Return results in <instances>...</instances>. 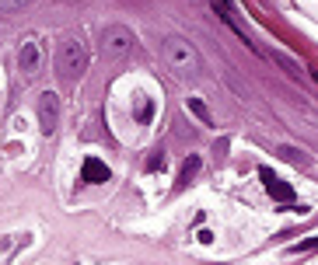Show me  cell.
<instances>
[{
    "instance_id": "cell-1",
    "label": "cell",
    "mask_w": 318,
    "mask_h": 265,
    "mask_svg": "<svg viewBox=\"0 0 318 265\" xmlns=\"http://www.w3.org/2000/svg\"><path fill=\"white\" fill-rule=\"evenodd\" d=\"M84 70H88V49H84V38H80V35H67L60 42V49H56V77H60L67 87H74Z\"/></svg>"
},
{
    "instance_id": "cell-2",
    "label": "cell",
    "mask_w": 318,
    "mask_h": 265,
    "mask_svg": "<svg viewBox=\"0 0 318 265\" xmlns=\"http://www.w3.org/2000/svg\"><path fill=\"white\" fill-rule=\"evenodd\" d=\"M161 59H164V67H168L172 74H179V77H196L199 67H203L196 46L185 42V38H179V35H172V38L161 42Z\"/></svg>"
},
{
    "instance_id": "cell-3",
    "label": "cell",
    "mask_w": 318,
    "mask_h": 265,
    "mask_svg": "<svg viewBox=\"0 0 318 265\" xmlns=\"http://www.w3.org/2000/svg\"><path fill=\"white\" fill-rule=\"evenodd\" d=\"M130 49H133V32L126 25H105L101 28V56L105 59L119 63L130 56Z\"/></svg>"
},
{
    "instance_id": "cell-4",
    "label": "cell",
    "mask_w": 318,
    "mask_h": 265,
    "mask_svg": "<svg viewBox=\"0 0 318 265\" xmlns=\"http://www.w3.org/2000/svg\"><path fill=\"white\" fill-rule=\"evenodd\" d=\"M35 112H39V129H42V136H53V132H56V126H60V98L53 95V91H42Z\"/></svg>"
},
{
    "instance_id": "cell-5",
    "label": "cell",
    "mask_w": 318,
    "mask_h": 265,
    "mask_svg": "<svg viewBox=\"0 0 318 265\" xmlns=\"http://www.w3.org/2000/svg\"><path fill=\"white\" fill-rule=\"evenodd\" d=\"M18 70L25 80H35L42 70V46L35 38H28V42H21V53H18Z\"/></svg>"
},
{
    "instance_id": "cell-6",
    "label": "cell",
    "mask_w": 318,
    "mask_h": 265,
    "mask_svg": "<svg viewBox=\"0 0 318 265\" xmlns=\"http://www.w3.org/2000/svg\"><path fill=\"white\" fill-rule=\"evenodd\" d=\"M259 178H262V185H266V192L277 199V203H283V206H290L294 199H298V192H294V185L290 182H280L277 174L269 168H259Z\"/></svg>"
},
{
    "instance_id": "cell-7",
    "label": "cell",
    "mask_w": 318,
    "mask_h": 265,
    "mask_svg": "<svg viewBox=\"0 0 318 265\" xmlns=\"http://www.w3.org/2000/svg\"><path fill=\"white\" fill-rule=\"evenodd\" d=\"M80 182H88V185H101V182H109V168H105V161L88 157V161L80 164Z\"/></svg>"
},
{
    "instance_id": "cell-8",
    "label": "cell",
    "mask_w": 318,
    "mask_h": 265,
    "mask_svg": "<svg viewBox=\"0 0 318 265\" xmlns=\"http://www.w3.org/2000/svg\"><path fill=\"white\" fill-rule=\"evenodd\" d=\"M196 171H199V157L193 153V157H189V161L182 164V171H179V182H175V185H179V189H185V185L193 182V174H196Z\"/></svg>"
},
{
    "instance_id": "cell-9",
    "label": "cell",
    "mask_w": 318,
    "mask_h": 265,
    "mask_svg": "<svg viewBox=\"0 0 318 265\" xmlns=\"http://www.w3.org/2000/svg\"><path fill=\"white\" fill-rule=\"evenodd\" d=\"M185 105H189V112L196 115V119H199V122H203V126H214V115H210V108H206V105H203L199 98H189Z\"/></svg>"
},
{
    "instance_id": "cell-10",
    "label": "cell",
    "mask_w": 318,
    "mask_h": 265,
    "mask_svg": "<svg viewBox=\"0 0 318 265\" xmlns=\"http://www.w3.org/2000/svg\"><path fill=\"white\" fill-rule=\"evenodd\" d=\"M280 157H283V161H290V164H308L304 150H298V147H280Z\"/></svg>"
},
{
    "instance_id": "cell-11",
    "label": "cell",
    "mask_w": 318,
    "mask_h": 265,
    "mask_svg": "<svg viewBox=\"0 0 318 265\" xmlns=\"http://www.w3.org/2000/svg\"><path fill=\"white\" fill-rule=\"evenodd\" d=\"M151 115H154L151 98H140V101H137V119H140V122H151Z\"/></svg>"
},
{
    "instance_id": "cell-12",
    "label": "cell",
    "mask_w": 318,
    "mask_h": 265,
    "mask_svg": "<svg viewBox=\"0 0 318 265\" xmlns=\"http://www.w3.org/2000/svg\"><path fill=\"white\" fill-rule=\"evenodd\" d=\"M311 248H318V237H308V241H301V245H290L287 255H301V251H311Z\"/></svg>"
},
{
    "instance_id": "cell-13",
    "label": "cell",
    "mask_w": 318,
    "mask_h": 265,
    "mask_svg": "<svg viewBox=\"0 0 318 265\" xmlns=\"http://www.w3.org/2000/svg\"><path fill=\"white\" fill-rule=\"evenodd\" d=\"M143 168H147V171H158V168H164V153H161V150H154L151 157H147V164H143Z\"/></svg>"
},
{
    "instance_id": "cell-14",
    "label": "cell",
    "mask_w": 318,
    "mask_h": 265,
    "mask_svg": "<svg viewBox=\"0 0 318 265\" xmlns=\"http://www.w3.org/2000/svg\"><path fill=\"white\" fill-rule=\"evenodd\" d=\"M28 0H0V14H11V11H21Z\"/></svg>"
}]
</instances>
